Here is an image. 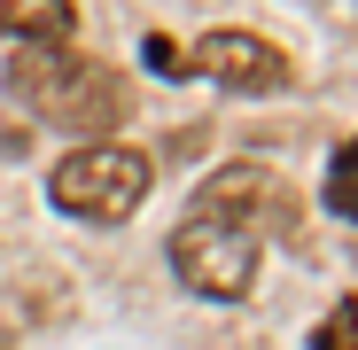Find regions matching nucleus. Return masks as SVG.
I'll return each mask as SVG.
<instances>
[{"label": "nucleus", "mask_w": 358, "mask_h": 350, "mask_svg": "<svg viewBox=\"0 0 358 350\" xmlns=\"http://www.w3.org/2000/svg\"><path fill=\"white\" fill-rule=\"evenodd\" d=\"M8 94L47 117V125H71V133H109V125H125V78H117L109 63H86V54L71 47H16L8 54Z\"/></svg>", "instance_id": "f257e3e1"}, {"label": "nucleus", "mask_w": 358, "mask_h": 350, "mask_svg": "<svg viewBox=\"0 0 358 350\" xmlns=\"http://www.w3.org/2000/svg\"><path fill=\"white\" fill-rule=\"evenodd\" d=\"M55 210H71V218H133L141 195H148V156L133 148H117V140H94V148H71L63 163H55V180H47Z\"/></svg>", "instance_id": "f03ea898"}, {"label": "nucleus", "mask_w": 358, "mask_h": 350, "mask_svg": "<svg viewBox=\"0 0 358 350\" xmlns=\"http://www.w3.org/2000/svg\"><path fill=\"white\" fill-rule=\"evenodd\" d=\"M171 272L195 288V296L210 304H234V296H250V280H257V233L242 226H226V218H187L171 233Z\"/></svg>", "instance_id": "7ed1b4c3"}, {"label": "nucleus", "mask_w": 358, "mask_h": 350, "mask_svg": "<svg viewBox=\"0 0 358 350\" xmlns=\"http://www.w3.org/2000/svg\"><path fill=\"white\" fill-rule=\"evenodd\" d=\"M195 71L218 78L226 94H280L288 86V54L273 39H257V31H210L195 47Z\"/></svg>", "instance_id": "20e7f679"}, {"label": "nucleus", "mask_w": 358, "mask_h": 350, "mask_svg": "<svg viewBox=\"0 0 358 350\" xmlns=\"http://www.w3.org/2000/svg\"><path fill=\"white\" fill-rule=\"evenodd\" d=\"M195 203H203V218H226V226H242V233H257V226H288V187L273 180L265 163H226Z\"/></svg>", "instance_id": "39448f33"}, {"label": "nucleus", "mask_w": 358, "mask_h": 350, "mask_svg": "<svg viewBox=\"0 0 358 350\" xmlns=\"http://www.w3.org/2000/svg\"><path fill=\"white\" fill-rule=\"evenodd\" d=\"M71 24H78L71 0H0V31L24 47H71Z\"/></svg>", "instance_id": "423d86ee"}, {"label": "nucleus", "mask_w": 358, "mask_h": 350, "mask_svg": "<svg viewBox=\"0 0 358 350\" xmlns=\"http://www.w3.org/2000/svg\"><path fill=\"white\" fill-rule=\"evenodd\" d=\"M327 210L358 218V140H343V148H335V163H327Z\"/></svg>", "instance_id": "0eeeda50"}, {"label": "nucleus", "mask_w": 358, "mask_h": 350, "mask_svg": "<svg viewBox=\"0 0 358 350\" xmlns=\"http://www.w3.org/2000/svg\"><path fill=\"white\" fill-rule=\"evenodd\" d=\"M312 350H358V304H335L327 327L312 335Z\"/></svg>", "instance_id": "6e6552de"}, {"label": "nucleus", "mask_w": 358, "mask_h": 350, "mask_svg": "<svg viewBox=\"0 0 358 350\" xmlns=\"http://www.w3.org/2000/svg\"><path fill=\"white\" fill-rule=\"evenodd\" d=\"M141 54H148V71H164V78H179V71H187V54H179L171 39H148Z\"/></svg>", "instance_id": "1a4fd4ad"}]
</instances>
